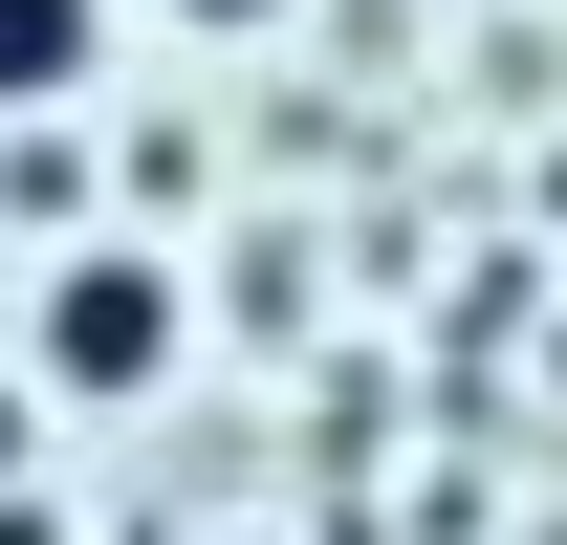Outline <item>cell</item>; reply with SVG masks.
Instances as JSON below:
<instances>
[{
    "instance_id": "6da1fadb",
    "label": "cell",
    "mask_w": 567,
    "mask_h": 545,
    "mask_svg": "<svg viewBox=\"0 0 567 545\" xmlns=\"http://www.w3.org/2000/svg\"><path fill=\"white\" fill-rule=\"evenodd\" d=\"M22 349H44V393L132 414L153 371H175V263H153V240H66V263H44V306H22Z\"/></svg>"
},
{
    "instance_id": "7a4b0ae2",
    "label": "cell",
    "mask_w": 567,
    "mask_h": 545,
    "mask_svg": "<svg viewBox=\"0 0 567 545\" xmlns=\"http://www.w3.org/2000/svg\"><path fill=\"white\" fill-rule=\"evenodd\" d=\"M87 66H110V0H0V132L87 110Z\"/></svg>"
},
{
    "instance_id": "3957f363",
    "label": "cell",
    "mask_w": 567,
    "mask_h": 545,
    "mask_svg": "<svg viewBox=\"0 0 567 545\" xmlns=\"http://www.w3.org/2000/svg\"><path fill=\"white\" fill-rule=\"evenodd\" d=\"M175 22H218V44H240V22H284V0H175Z\"/></svg>"
},
{
    "instance_id": "277c9868",
    "label": "cell",
    "mask_w": 567,
    "mask_h": 545,
    "mask_svg": "<svg viewBox=\"0 0 567 545\" xmlns=\"http://www.w3.org/2000/svg\"><path fill=\"white\" fill-rule=\"evenodd\" d=\"M0 545H66V524H44V502H0Z\"/></svg>"
}]
</instances>
